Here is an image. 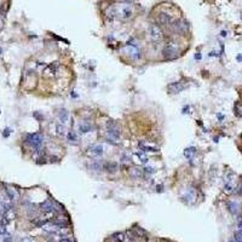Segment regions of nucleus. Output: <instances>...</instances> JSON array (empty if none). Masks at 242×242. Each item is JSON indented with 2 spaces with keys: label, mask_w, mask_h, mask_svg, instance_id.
<instances>
[{
  "label": "nucleus",
  "mask_w": 242,
  "mask_h": 242,
  "mask_svg": "<svg viewBox=\"0 0 242 242\" xmlns=\"http://www.w3.org/2000/svg\"><path fill=\"white\" fill-rule=\"evenodd\" d=\"M132 174H133L134 177H141V176H142V171H138L137 168H133V170H132Z\"/></svg>",
  "instance_id": "obj_27"
},
{
  "label": "nucleus",
  "mask_w": 242,
  "mask_h": 242,
  "mask_svg": "<svg viewBox=\"0 0 242 242\" xmlns=\"http://www.w3.org/2000/svg\"><path fill=\"white\" fill-rule=\"evenodd\" d=\"M148 38L150 41L153 43H160L163 39V34L162 30L157 24H150L148 28Z\"/></svg>",
  "instance_id": "obj_3"
},
{
  "label": "nucleus",
  "mask_w": 242,
  "mask_h": 242,
  "mask_svg": "<svg viewBox=\"0 0 242 242\" xmlns=\"http://www.w3.org/2000/svg\"><path fill=\"white\" fill-rule=\"evenodd\" d=\"M19 242H33V240L30 237H24V239H22Z\"/></svg>",
  "instance_id": "obj_29"
},
{
  "label": "nucleus",
  "mask_w": 242,
  "mask_h": 242,
  "mask_svg": "<svg viewBox=\"0 0 242 242\" xmlns=\"http://www.w3.org/2000/svg\"><path fill=\"white\" fill-rule=\"evenodd\" d=\"M237 194H239V195H242V183L240 184V186L237 188Z\"/></svg>",
  "instance_id": "obj_30"
},
{
  "label": "nucleus",
  "mask_w": 242,
  "mask_h": 242,
  "mask_svg": "<svg viewBox=\"0 0 242 242\" xmlns=\"http://www.w3.org/2000/svg\"><path fill=\"white\" fill-rule=\"evenodd\" d=\"M194 154H195V148H186L184 150V156L186 157V160H191Z\"/></svg>",
  "instance_id": "obj_21"
},
{
  "label": "nucleus",
  "mask_w": 242,
  "mask_h": 242,
  "mask_svg": "<svg viewBox=\"0 0 242 242\" xmlns=\"http://www.w3.org/2000/svg\"><path fill=\"white\" fill-rule=\"evenodd\" d=\"M104 154V148L102 144H96L88 148L87 150V155L91 157H100Z\"/></svg>",
  "instance_id": "obj_6"
},
{
  "label": "nucleus",
  "mask_w": 242,
  "mask_h": 242,
  "mask_svg": "<svg viewBox=\"0 0 242 242\" xmlns=\"http://www.w3.org/2000/svg\"><path fill=\"white\" fill-rule=\"evenodd\" d=\"M138 146L141 148V150L144 151V153H156L157 150H159V148H156L155 145L149 144V143H145V142L138 143Z\"/></svg>",
  "instance_id": "obj_11"
},
{
  "label": "nucleus",
  "mask_w": 242,
  "mask_h": 242,
  "mask_svg": "<svg viewBox=\"0 0 242 242\" xmlns=\"http://www.w3.org/2000/svg\"><path fill=\"white\" fill-rule=\"evenodd\" d=\"M5 196L10 200V201H16V200H18V197H19V194H18V191L15 188L6 186V189H5Z\"/></svg>",
  "instance_id": "obj_9"
},
{
  "label": "nucleus",
  "mask_w": 242,
  "mask_h": 242,
  "mask_svg": "<svg viewBox=\"0 0 242 242\" xmlns=\"http://www.w3.org/2000/svg\"><path fill=\"white\" fill-rule=\"evenodd\" d=\"M144 172L148 173V174H150V173H154V172H155V168H154L153 166H145V167H144Z\"/></svg>",
  "instance_id": "obj_25"
},
{
  "label": "nucleus",
  "mask_w": 242,
  "mask_h": 242,
  "mask_svg": "<svg viewBox=\"0 0 242 242\" xmlns=\"http://www.w3.org/2000/svg\"><path fill=\"white\" fill-rule=\"evenodd\" d=\"M125 51H126V53H127L131 58L139 57V50L137 49V46H134V45H132V44H129V45L127 44V45H126Z\"/></svg>",
  "instance_id": "obj_10"
},
{
  "label": "nucleus",
  "mask_w": 242,
  "mask_h": 242,
  "mask_svg": "<svg viewBox=\"0 0 242 242\" xmlns=\"http://www.w3.org/2000/svg\"><path fill=\"white\" fill-rule=\"evenodd\" d=\"M222 36H227V32H222Z\"/></svg>",
  "instance_id": "obj_31"
},
{
  "label": "nucleus",
  "mask_w": 242,
  "mask_h": 242,
  "mask_svg": "<svg viewBox=\"0 0 242 242\" xmlns=\"http://www.w3.org/2000/svg\"><path fill=\"white\" fill-rule=\"evenodd\" d=\"M105 171L110 172V173H114V172L117 171V168H119V166H117V163L116 162H107L105 165H104V167H103Z\"/></svg>",
  "instance_id": "obj_16"
},
{
  "label": "nucleus",
  "mask_w": 242,
  "mask_h": 242,
  "mask_svg": "<svg viewBox=\"0 0 242 242\" xmlns=\"http://www.w3.org/2000/svg\"><path fill=\"white\" fill-rule=\"evenodd\" d=\"M178 55V45L176 43H168L163 49V56L167 59L176 58Z\"/></svg>",
  "instance_id": "obj_5"
},
{
  "label": "nucleus",
  "mask_w": 242,
  "mask_h": 242,
  "mask_svg": "<svg viewBox=\"0 0 242 242\" xmlns=\"http://www.w3.org/2000/svg\"><path fill=\"white\" fill-rule=\"evenodd\" d=\"M157 21H159V23L160 24H162V26H170L172 23V17L170 15L167 14H160L159 15V17H157Z\"/></svg>",
  "instance_id": "obj_12"
},
{
  "label": "nucleus",
  "mask_w": 242,
  "mask_h": 242,
  "mask_svg": "<svg viewBox=\"0 0 242 242\" xmlns=\"http://www.w3.org/2000/svg\"><path fill=\"white\" fill-rule=\"evenodd\" d=\"M1 26H2V21H1V18H0V28H1Z\"/></svg>",
  "instance_id": "obj_33"
},
{
  "label": "nucleus",
  "mask_w": 242,
  "mask_h": 242,
  "mask_svg": "<svg viewBox=\"0 0 242 242\" xmlns=\"http://www.w3.org/2000/svg\"><path fill=\"white\" fill-rule=\"evenodd\" d=\"M59 242H71V240L68 236H64V237H61L59 239Z\"/></svg>",
  "instance_id": "obj_28"
},
{
  "label": "nucleus",
  "mask_w": 242,
  "mask_h": 242,
  "mask_svg": "<svg viewBox=\"0 0 242 242\" xmlns=\"http://www.w3.org/2000/svg\"><path fill=\"white\" fill-rule=\"evenodd\" d=\"M11 241V236L10 234L4 229L1 232H0V242H10Z\"/></svg>",
  "instance_id": "obj_19"
},
{
  "label": "nucleus",
  "mask_w": 242,
  "mask_h": 242,
  "mask_svg": "<svg viewBox=\"0 0 242 242\" xmlns=\"http://www.w3.org/2000/svg\"><path fill=\"white\" fill-rule=\"evenodd\" d=\"M58 119H59V121H61V124H67L68 122V120H69V113L66 110V109H61L59 112H58Z\"/></svg>",
  "instance_id": "obj_15"
},
{
  "label": "nucleus",
  "mask_w": 242,
  "mask_h": 242,
  "mask_svg": "<svg viewBox=\"0 0 242 242\" xmlns=\"http://www.w3.org/2000/svg\"><path fill=\"white\" fill-rule=\"evenodd\" d=\"M132 159L138 165H145L148 162V156L145 155V153L142 151V150H138V151H134L132 154Z\"/></svg>",
  "instance_id": "obj_7"
},
{
  "label": "nucleus",
  "mask_w": 242,
  "mask_h": 242,
  "mask_svg": "<svg viewBox=\"0 0 242 242\" xmlns=\"http://www.w3.org/2000/svg\"><path fill=\"white\" fill-rule=\"evenodd\" d=\"M91 168H93V170L98 171V170H102V166H100L98 162H96V163H92V165H91Z\"/></svg>",
  "instance_id": "obj_26"
},
{
  "label": "nucleus",
  "mask_w": 242,
  "mask_h": 242,
  "mask_svg": "<svg viewBox=\"0 0 242 242\" xmlns=\"http://www.w3.org/2000/svg\"><path fill=\"white\" fill-rule=\"evenodd\" d=\"M114 15H116L119 18H122V19H128L132 17L133 15V10L131 6L128 5H121L119 7L114 9Z\"/></svg>",
  "instance_id": "obj_4"
},
{
  "label": "nucleus",
  "mask_w": 242,
  "mask_h": 242,
  "mask_svg": "<svg viewBox=\"0 0 242 242\" xmlns=\"http://www.w3.org/2000/svg\"><path fill=\"white\" fill-rule=\"evenodd\" d=\"M237 59H239V61H242V56H237Z\"/></svg>",
  "instance_id": "obj_32"
},
{
  "label": "nucleus",
  "mask_w": 242,
  "mask_h": 242,
  "mask_svg": "<svg viewBox=\"0 0 242 242\" xmlns=\"http://www.w3.org/2000/svg\"><path fill=\"white\" fill-rule=\"evenodd\" d=\"M26 142L32 149H34L35 151H39L43 148L44 144V137L41 133H30L27 136Z\"/></svg>",
  "instance_id": "obj_1"
},
{
  "label": "nucleus",
  "mask_w": 242,
  "mask_h": 242,
  "mask_svg": "<svg viewBox=\"0 0 242 242\" xmlns=\"http://www.w3.org/2000/svg\"><path fill=\"white\" fill-rule=\"evenodd\" d=\"M228 210L231 214H236L239 211V203L235 201H230L228 202Z\"/></svg>",
  "instance_id": "obj_17"
},
{
  "label": "nucleus",
  "mask_w": 242,
  "mask_h": 242,
  "mask_svg": "<svg viewBox=\"0 0 242 242\" xmlns=\"http://www.w3.org/2000/svg\"><path fill=\"white\" fill-rule=\"evenodd\" d=\"M40 208H41V211H43V212H45V213H49V212H53V210H55V206H53V202L49 200V201H45L44 203H41Z\"/></svg>",
  "instance_id": "obj_13"
},
{
  "label": "nucleus",
  "mask_w": 242,
  "mask_h": 242,
  "mask_svg": "<svg viewBox=\"0 0 242 242\" xmlns=\"http://www.w3.org/2000/svg\"><path fill=\"white\" fill-rule=\"evenodd\" d=\"M113 240L115 242H125L126 241V235L124 232H117L113 236Z\"/></svg>",
  "instance_id": "obj_20"
},
{
  "label": "nucleus",
  "mask_w": 242,
  "mask_h": 242,
  "mask_svg": "<svg viewBox=\"0 0 242 242\" xmlns=\"http://www.w3.org/2000/svg\"><path fill=\"white\" fill-rule=\"evenodd\" d=\"M107 139L108 142L115 143V144L120 139V128L113 121H109L107 124Z\"/></svg>",
  "instance_id": "obj_2"
},
{
  "label": "nucleus",
  "mask_w": 242,
  "mask_h": 242,
  "mask_svg": "<svg viewBox=\"0 0 242 242\" xmlns=\"http://www.w3.org/2000/svg\"><path fill=\"white\" fill-rule=\"evenodd\" d=\"M91 125L90 124H86V122H81V124H79V133L80 134H85L87 132H90L91 131Z\"/></svg>",
  "instance_id": "obj_18"
},
{
  "label": "nucleus",
  "mask_w": 242,
  "mask_h": 242,
  "mask_svg": "<svg viewBox=\"0 0 242 242\" xmlns=\"http://www.w3.org/2000/svg\"><path fill=\"white\" fill-rule=\"evenodd\" d=\"M56 129H57V133L59 134V136H64V133H66V127H64V125H63V124L57 125Z\"/></svg>",
  "instance_id": "obj_23"
},
{
  "label": "nucleus",
  "mask_w": 242,
  "mask_h": 242,
  "mask_svg": "<svg viewBox=\"0 0 242 242\" xmlns=\"http://www.w3.org/2000/svg\"><path fill=\"white\" fill-rule=\"evenodd\" d=\"M186 86L188 85L184 81H178V83H173L171 85H168L167 90L170 91V93H179V92H182L183 90L186 88Z\"/></svg>",
  "instance_id": "obj_8"
},
{
  "label": "nucleus",
  "mask_w": 242,
  "mask_h": 242,
  "mask_svg": "<svg viewBox=\"0 0 242 242\" xmlns=\"http://www.w3.org/2000/svg\"><path fill=\"white\" fill-rule=\"evenodd\" d=\"M232 189H234V186L231 184V182H227L225 185H224V191L230 194V193H232Z\"/></svg>",
  "instance_id": "obj_24"
},
{
  "label": "nucleus",
  "mask_w": 242,
  "mask_h": 242,
  "mask_svg": "<svg viewBox=\"0 0 242 242\" xmlns=\"http://www.w3.org/2000/svg\"><path fill=\"white\" fill-rule=\"evenodd\" d=\"M58 70V64L57 63H52V64H50V66H47V68L45 69V75H47V76H53Z\"/></svg>",
  "instance_id": "obj_14"
},
{
  "label": "nucleus",
  "mask_w": 242,
  "mask_h": 242,
  "mask_svg": "<svg viewBox=\"0 0 242 242\" xmlns=\"http://www.w3.org/2000/svg\"><path fill=\"white\" fill-rule=\"evenodd\" d=\"M67 137H68V141L71 143H76V141H78V136H76L75 132H73V131H69V132H68Z\"/></svg>",
  "instance_id": "obj_22"
}]
</instances>
